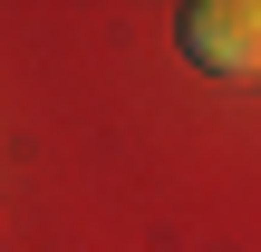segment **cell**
I'll use <instances>...</instances> for the list:
<instances>
[{
	"mask_svg": "<svg viewBox=\"0 0 261 252\" xmlns=\"http://www.w3.org/2000/svg\"><path fill=\"white\" fill-rule=\"evenodd\" d=\"M174 39L203 78H261V0H194Z\"/></svg>",
	"mask_w": 261,
	"mask_h": 252,
	"instance_id": "obj_1",
	"label": "cell"
}]
</instances>
